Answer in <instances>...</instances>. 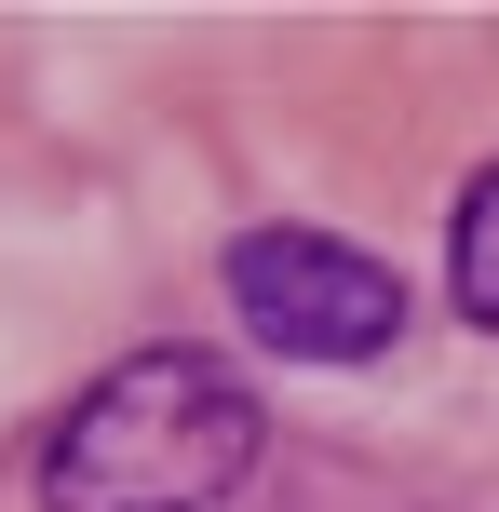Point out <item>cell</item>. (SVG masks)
<instances>
[{
	"label": "cell",
	"instance_id": "obj_1",
	"mask_svg": "<svg viewBox=\"0 0 499 512\" xmlns=\"http://www.w3.org/2000/svg\"><path fill=\"white\" fill-rule=\"evenodd\" d=\"M257 391L216 351H122L41 432V512H230L257 486Z\"/></svg>",
	"mask_w": 499,
	"mask_h": 512
},
{
	"label": "cell",
	"instance_id": "obj_2",
	"mask_svg": "<svg viewBox=\"0 0 499 512\" xmlns=\"http://www.w3.org/2000/svg\"><path fill=\"white\" fill-rule=\"evenodd\" d=\"M230 310L257 351L284 364H378L405 337V270L338 230H297V216H270V230L230 243Z\"/></svg>",
	"mask_w": 499,
	"mask_h": 512
},
{
	"label": "cell",
	"instance_id": "obj_3",
	"mask_svg": "<svg viewBox=\"0 0 499 512\" xmlns=\"http://www.w3.org/2000/svg\"><path fill=\"white\" fill-rule=\"evenodd\" d=\"M446 283H459V324L499 337V162L459 189V216H446Z\"/></svg>",
	"mask_w": 499,
	"mask_h": 512
}]
</instances>
